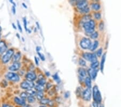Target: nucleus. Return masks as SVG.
Segmentation results:
<instances>
[{
	"mask_svg": "<svg viewBox=\"0 0 121 107\" xmlns=\"http://www.w3.org/2000/svg\"><path fill=\"white\" fill-rule=\"evenodd\" d=\"M102 49H99L98 50V51H97V55L98 56H100L101 55V54H102Z\"/></svg>",
	"mask_w": 121,
	"mask_h": 107,
	"instance_id": "nucleus-47",
	"label": "nucleus"
},
{
	"mask_svg": "<svg viewBox=\"0 0 121 107\" xmlns=\"http://www.w3.org/2000/svg\"><path fill=\"white\" fill-rule=\"evenodd\" d=\"M21 39H22V41L23 42H24L25 41V38L23 37H21Z\"/></svg>",
	"mask_w": 121,
	"mask_h": 107,
	"instance_id": "nucleus-60",
	"label": "nucleus"
},
{
	"mask_svg": "<svg viewBox=\"0 0 121 107\" xmlns=\"http://www.w3.org/2000/svg\"><path fill=\"white\" fill-rule=\"evenodd\" d=\"M22 68V63L21 62H11L10 65L8 67V70L9 71L18 73V71Z\"/></svg>",
	"mask_w": 121,
	"mask_h": 107,
	"instance_id": "nucleus-6",
	"label": "nucleus"
},
{
	"mask_svg": "<svg viewBox=\"0 0 121 107\" xmlns=\"http://www.w3.org/2000/svg\"><path fill=\"white\" fill-rule=\"evenodd\" d=\"M17 29H18V30L19 31V32L22 33L23 29H22V25H21L20 22H19L18 20H17Z\"/></svg>",
	"mask_w": 121,
	"mask_h": 107,
	"instance_id": "nucleus-38",
	"label": "nucleus"
},
{
	"mask_svg": "<svg viewBox=\"0 0 121 107\" xmlns=\"http://www.w3.org/2000/svg\"><path fill=\"white\" fill-rule=\"evenodd\" d=\"M89 11H90V9H89V8L88 7H87L86 8H85L79 10L81 14H88L89 12Z\"/></svg>",
	"mask_w": 121,
	"mask_h": 107,
	"instance_id": "nucleus-36",
	"label": "nucleus"
},
{
	"mask_svg": "<svg viewBox=\"0 0 121 107\" xmlns=\"http://www.w3.org/2000/svg\"><path fill=\"white\" fill-rule=\"evenodd\" d=\"M45 92L46 91H48L50 90V89H52V87H53V84H52V82H51L48 81V82L46 83V84L45 85Z\"/></svg>",
	"mask_w": 121,
	"mask_h": 107,
	"instance_id": "nucleus-27",
	"label": "nucleus"
},
{
	"mask_svg": "<svg viewBox=\"0 0 121 107\" xmlns=\"http://www.w3.org/2000/svg\"><path fill=\"white\" fill-rule=\"evenodd\" d=\"M41 50H42V47H41L40 46H37L36 48V50L37 52H40Z\"/></svg>",
	"mask_w": 121,
	"mask_h": 107,
	"instance_id": "nucleus-48",
	"label": "nucleus"
},
{
	"mask_svg": "<svg viewBox=\"0 0 121 107\" xmlns=\"http://www.w3.org/2000/svg\"><path fill=\"white\" fill-rule=\"evenodd\" d=\"M99 46V42L97 41H95L94 42V43L93 44H91V46L90 48V50H91V51H94L97 48V47Z\"/></svg>",
	"mask_w": 121,
	"mask_h": 107,
	"instance_id": "nucleus-30",
	"label": "nucleus"
},
{
	"mask_svg": "<svg viewBox=\"0 0 121 107\" xmlns=\"http://www.w3.org/2000/svg\"><path fill=\"white\" fill-rule=\"evenodd\" d=\"M98 33L97 32H94L91 35V37L93 39H95L98 37Z\"/></svg>",
	"mask_w": 121,
	"mask_h": 107,
	"instance_id": "nucleus-41",
	"label": "nucleus"
},
{
	"mask_svg": "<svg viewBox=\"0 0 121 107\" xmlns=\"http://www.w3.org/2000/svg\"><path fill=\"white\" fill-rule=\"evenodd\" d=\"M33 107L31 104L27 103L26 105H25V106L24 107Z\"/></svg>",
	"mask_w": 121,
	"mask_h": 107,
	"instance_id": "nucleus-55",
	"label": "nucleus"
},
{
	"mask_svg": "<svg viewBox=\"0 0 121 107\" xmlns=\"http://www.w3.org/2000/svg\"><path fill=\"white\" fill-rule=\"evenodd\" d=\"M91 7L94 10H98L100 8V5L98 3H93L92 5H91Z\"/></svg>",
	"mask_w": 121,
	"mask_h": 107,
	"instance_id": "nucleus-33",
	"label": "nucleus"
},
{
	"mask_svg": "<svg viewBox=\"0 0 121 107\" xmlns=\"http://www.w3.org/2000/svg\"><path fill=\"white\" fill-rule=\"evenodd\" d=\"M2 35H1V33H0V41H1L2 40Z\"/></svg>",
	"mask_w": 121,
	"mask_h": 107,
	"instance_id": "nucleus-62",
	"label": "nucleus"
},
{
	"mask_svg": "<svg viewBox=\"0 0 121 107\" xmlns=\"http://www.w3.org/2000/svg\"><path fill=\"white\" fill-rule=\"evenodd\" d=\"M99 65V62L97 61L96 62L91 63V68H92V69H96L97 67H98Z\"/></svg>",
	"mask_w": 121,
	"mask_h": 107,
	"instance_id": "nucleus-35",
	"label": "nucleus"
},
{
	"mask_svg": "<svg viewBox=\"0 0 121 107\" xmlns=\"http://www.w3.org/2000/svg\"><path fill=\"white\" fill-rule=\"evenodd\" d=\"M96 61H97L96 55H95V54H92V55H91V57L90 62H91V63H93V62H95Z\"/></svg>",
	"mask_w": 121,
	"mask_h": 107,
	"instance_id": "nucleus-40",
	"label": "nucleus"
},
{
	"mask_svg": "<svg viewBox=\"0 0 121 107\" xmlns=\"http://www.w3.org/2000/svg\"><path fill=\"white\" fill-rule=\"evenodd\" d=\"M35 82H36L35 83L37 84L43 85V86H45L46 83L48 82V81H47L46 77H44L41 78V79H37V81Z\"/></svg>",
	"mask_w": 121,
	"mask_h": 107,
	"instance_id": "nucleus-15",
	"label": "nucleus"
},
{
	"mask_svg": "<svg viewBox=\"0 0 121 107\" xmlns=\"http://www.w3.org/2000/svg\"><path fill=\"white\" fill-rule=\"evenodd\" d=\"M26 92L28 93V94L29 95H31V96H35L37 91L36 90H35V88H32V89H29V90H26Z\"/></svg>",
	"mask_w": 121,
	"mask_h": 107,
	"instance_id": "nucleus-26",
	"label": "nucleus"
},
{
	"mask_svg": "<svg viewBox=\"0 0 121 107\" xmlns=\"http://www.w3.org/2000/svg\"><path fill=\"white\" fill-rule=\"evenodd\" d=\"M13 104L16 107H23L27 104L26 100L21 98L19 96H15L13 98Z\"/></svg>",
	"mask_w": 121,
	"mask_h": 107,
	"instance_id": "nucleus-7",
	"label": "nucleus"
},
{
	"mask_svg": "<svg viewBox=\"0 0 121 107\" xmlns=\"http://www.w3.org/2000/svg\"><path fill=\"white\" fill-rule=\"evenodd\" d=\"M93 107H99V103L95 102V101H94V102L93 103Z\"/></svg>",
	"mask_w": 121,
	"mask_h": 107,
	"instance_id": "nucleus-50",
	"label": "nucleus"
},
{
	"mask_svg": "<svg viewBox=\"0 0 121 107\" xmlns=\"http://www.w3.org/2000/svg\"><path fill=\"white\" fill-rule=\"evenodd\" d=\"M1 107H16L13 103H9L8 102H3L1 104Z\"/></svg>",
	"mask_w": 121,
	"mask_h": 107,
	"instance_id": "nucleus-29",
	"label": "nucleus"
},
{
	"mask_svg": "<svg viewBox=\"0 0 121 107\" xmlns=\"http://www.w3.org/2000/svg\"><path fill=\"white\" fill-rule=\"evenodd\" d=\"M38 107H48L47 106H44V105H39Z\"/></svg>",
	"mask_w": 121,
	"mask_h": 107,
	"instance_id": "nucleus-58",
	"label": "nucleus"
},
{
	"mask_svg": "<svg viewBox=\"0 0 121 107\" xmlns=\"http://www.w3.org/2000/svg\"><path fill=\"white\" fill-rule=\"evenodd\" d=\"M22 54L19 50H16L15 52L14 55H13V57L11 60V62H21V60L22 59Z\"/></svg>",
	"mask_w": 121,
	"mask_h": 107,
	"instance_id": "nucleus-12",
	"label": "nucleus"
},
{
	"mask_svg": "<svg viewBox=\"0 0 121 107\" xmlns=\"http://www.w3.org/2000/svg\"><path fill=\"white\" fill-rule=\"evenodd\" d=\"M11 11H12V13L13 15H15L16 14V7L15 6H12L11 8Z\"/></svg>",
	"mask_w": 121,
	"mask_h": 107,
	"instance_id": "nucleus-45",
	"label": "nucleus"
},
{
	"mask_svg": "<svg viewBox=\"0 0 121 107\" xmlns=\"http://www.w3.org/2000/svg\"><path fill=\"white\" fill-rule=\"evenodd\" d=\"M97 71L98 70L96 69H94V70H88V72L89 73V74H90V76L91 78L93 79H95V78H96V76H97Z\"/></svg>",
	"mask_w": 121,
	"mask_h": 107,
	"instance_id": "nucleus-21",
	"label": "nucleus"
},
{
	"mask_svg": "<svg viewBox=\"0 0 121 107\" xmlns=\"http://www.w3.org/2000/svg\"><path fill=\"white\" fill-rule=\"evenodd\" d=\"M95 26V23L93 19H91L88 22L85 23L83 25V28L85 29V32L87 34H92L94 32V28Z\"/></svg>",
	"mask_w": 121,
	"mask_h": 107,
	"instance_id": "nucleus-3",
	"label": "nucleus"
},
{
	"mask_svg": "<svg viewBox=\"0 0 121 107\" xmlns=\"http://www.w3.org/2000/svg\"><path fill=\"white\" fill-rule=\"evenodd\" d=\"M79 64L80 65L82 66V67H85L86 65V62L82 58H79Z\"/></svg>",
	"mask_w": 121,
	"mask_h": 107,
	"instance_id": "nucleus-34",
	"label": "nucleus"
},
{
	"mask_svg": "<svg viewBox=\"0 0 121 107\" xmlns=\"http://www.w3.org/2000/svg\"><path fill=\"white\" fill-rule=\"evenodd\" d=\"M106 54H104V55L103 56L102 58V60H101V70L102 72L103 71V67H104V64L105 62V60H106Z\"/></svg>",
	"mask_w": 121,
	"mask_h": 107,
	"instance_id": "nucleus-31",
	"label": "nucleus"
},
{
	"mask_svg": "<svg viewBox=\"0 0 121 107\" xmlns=\"http://www.w3.org/2000/svg\"><path fill=\"white\" fill-rule=\"evenodd\" d=\"M26 71H25L24 70V69H22V68H21V69L19 70L18 71V74L19 75V76H20L21 77H22V76H24L25 75V74H26Z\"/></svg>",
	"mask_w": 121,
	"mask_h": 107,
	"instance_id": "nucleus-37",
	"label": "nucleus"
},
{
	"mask_svg": "<svg viewBox=\"0 0 121 107\" xmlns=\"http://www.w3.org/2000/svg\"><path fill=\"white\" fill-rule=\"evenodd\" d=\"M4 77L5 79L11 83H17L21 82V77L18 73L8 71L5 73Z\"/></svg>",
	"mask_w": 121,
	"mask_h": 107,
	"instance_id": "nucleus-2",
	"label": "nucleus"
},
{
	"mask_svg": "<svg viewBox=\"0 0 121 107\" xmlns=\"http://www.w3.org/2000/svg\"><path fill=\"white\" fill-rule=\"evenodd\" d=\"M37 101V99L35 96H31V95H29L28 98L26 99L27 103L32 105L36 103Z\"/></svg>",
	"mask_w": 121,
	"mask_h": 107,
	"instance_id": "nucleus-17",
	"label": "nucleus"
},
{
	"mask_svg": "<svg viewBox=\"0 0 121 107\" xmlns=\"http://www.w3.org/2000/svg\"><path fill=\"white\" fill-rule=\"evenodd\" d=\"M44 75L45 76V77H50L51 76V73H50L49 71H45V73H44Z\"/></svg>",
	"mask_w": 121,
	"mask_h": 107,
	"instance_id": "nucleus-46",
	"label": "nucleus"
},
{
	"mask_svg": "<svg viewBox=\"0 0 121 107\" xmlns=\"http://www.w3.org/2000/svg\"><path fill=\"white\" fill-rule=\"evenodd\" d=\"M37 30H38V29L37 28V27H35V28H34V32H35V33H37Z\"/></svg>",
	"mask_w": 121,
	"mask_h": 107,
	"instance_id": "nucleus-59",
	"label": "nucleus"
},
{
	"mask_svg": "<svg viewBox=\"0 0 121 107\" xmlns=\"http://www.w3.org/2000/svg\"><path fill=\"white\" fill-rule=\"evenodd\" d=\"M19 96L21 98L26 100L27 98H28V97L29 96V95L28 94V93L26 92V91H24L20 93V94L19 95Z\"/></svg>",
	"mask_w": 121,
	"mask_h": 107,
	"instance_id": "nucleus-25",
	"label": "nucleus"
},
{
	"mask_svg": "<svg viewBox=\"0 0 121 107\" xmlns=\"http://www.w3.org/2000/svg\"><path fill=\"white\" fill-rule=\"evenodd\" d=\"M94 16L95 18H96L97 19H101V14L100 13H95L94 14Z\"/></svg>",
	"mask_w": 121,
	"mask_h": 107,
	"instance_id": "nucleus-43",
	"label": "nucleus"
},
{
	"mask_svg": "<svg viewBox=\"0 0 121 107\" xmlns=\"http://www.w3.org/2000/svg\"><path fill=\"white\" fill-rule=\"evenodd\" d=\"M52 77L53 80L57 83V84H59L61 82V79H60L59 76L58 75V73H55L53 75H52Z\"/></svg>",
	"mask_w": 121,
	"mask_h": 107,
	"instance_id": "nucleus-20",
	"label": "nucleus"
},
{
	"mask_svg": "<svg viewBox=\"0 0 121 107\" xmlns=\"http://www.w3.org/2000/svg\"><path fill=\"white\" fill-rule=\"evenodd\" d=\"M34 61H35V63L37 66H38L39 65V58L37 56H35L34 57Z\"/></svg>",
	"mask_w": 121,
	"mask_h": 107,
	"instance_id": "nucleus-42",
	"label": "nucleus"
},
{
	"mask_svg": "<svg viewBox=\"0 0 121 107\" xmlns=\"http://www.w3.org/2000/svg\"><path fill=\"white\" fill-rule=\"evenodd\" d=\"M78 74H79L80 77L81 79H83L87 76V71L83 68H79L78 69Z\"/></svg>",
	"mask_w": 121,
	"mask_h": 107,
	"instance_id": "nucleus-16",
	"label": "nucleus"
},
{
	"mask_svg": "<svg viewBox=\"0 0 121 107\" xmlns=\"http://www.w3.org/2000/svg\"><path fill=\"white\" fill-rule=\"evenodd\" d=\"M35 97L37 99V101L39 102L40 101L45 97V92H44V91H37Z\"/></svg>",
	"mask_w": 121,
	"mask_h": 107,
	"instance_id": "nucleus-14",
	"label": "nucleus"
},
{
	"mask_svg": "<svg viewBox=\"0 0 121 107\" xmlns=\"http://www.w3.org/2000/svg\"><path fill=\"white\" fill-rule=\"evenodd\" d=\"M11 25H12L13 28V29H15V30H17V26H16V24H15L14 23H12V24H11Z\"/></svg>",
	"mask_w": 121,
	"mask_h": 107,
	"instance_id": "nucleus-53",
	"label": "nucleus"
},
{
	"mask_svg": "<svg viewBox=\"0 0 121 107\" xmlns=\"http://www.w3.org/2000/svg\"><path fill=\"white\" fill-rule=\"evenodd\" d=\"M91 90L89 88L86 89L85 90L82 91V97L84 100L86 101H89L91 99Z\"/></svg>",
	"mask_w": 121,
	"mask_h": 107,
	"instance_id": "nucleus-11",
	"label": "nucleus"
},
{
	"mask_svg": "<svg viewBox=\"0 0 121 107\" xmlns=\"http://www.w3.org/2000/svg\"><path fill=\"white\" fill-rule=\"evenodd\" d=\"M16 37L18 39H20L21 38V36L20 35H19V33H16Z\"/></svg>",
	"mask_w": 121,
	"mask_h": 107,
	"instance_id": "nucleus-56",
	"label": "nucleus"
},
{
	"mask_svg": "<svg viewBox=\"0 0 121 107\" xmlns=\"http://www.w3.org/2000/svg\"><path fill=\"white\" fill-rule=\"evenodd\" d=\"M16 51V50L14 48H9L8 50L0 57V61H1L2 65H7L11 62V60H12V58Z\"/></svg>",
	"mask_w": 121,
	"mask_h": 107,
	"instance_id": "nucleus-1",
	"label": "nucleus"
},
{
	"mask_svg": "<svg viewBox=\"0 0 121 107\" xmlns=\"http://www.w3.org/2000/svg\"><path fill=\"white\" fill-rule=\"evenodd\" d=\"M9 2L11 4H12L13 6H15L16 7V3H15V2H14L13 0H9Z\"/></svg>",
	"mask_w": 121,
	"mask_h": 107,
	"instance_id": "nucleus-51",
	"label": "nucleus"
},
{
	"mask_svg": "<svg viewBox=\"0 0 121 107\" xmlns=\"http://www.w3.org/2000/svg\"><path fill=\"white\" fill-rule=\"evenodd\" d=\"M9 85V82L5 79H3L1 82H0V86L2 88H5Z\"/></svg>",
	"mask_w": 121,
	"mask_h": 107,
	"instance_id": "nucleus-22",
	"label": "nucleus"
},
{
	"mask_svg": "<svg viewBox=\"0 0 121 107\" xmlns=\"http://www.w3.org/2000/svg\"><path fill=\"white\" fill-rule=\"evenodd\" d=\"M69 95H70V93L68 92V91H67V92H66L65 93V94H64V97H65V98H67L69 97Z\"/></svg>",
	"mask_w": 121,
	"mask_h": 107,
	"instance_id": "nucleus-49",
	"label": "nucleus"
},
{
	"mask_svg": "<svg viewBox=\"0 0 121 107\" xmlns=\"http://www.w3.org/2000/svg\"><path fill=\"white\" fill-rule=\"evenodd\" d=\"M85 83L87 88L90 89L91 86V78L90 77H86L85 79Z\"/></svg>",
	"mask_w": 121,
	"mask_h": 107,
	"instance_id": "nucleus-23",
	"label": "nucleus"
},
{
	"mask_svg": "<svg viewBox=\"0 0 121 107\" xmlns=\"http://www.w3.org/2000/svg\"><path fill=\"white\" fill-rule=\"evenodd\" d=\"M2 30V27L1 26V25H0V33H1Z\"/></svg>",
	"mask_w": 121,
	"mask_h": 107,
	"instance_id": "nucleus-61",
	"label": "nucleus"
},
{
	"mask_svg": "<svg viewBox=\"0 0 121 107\" xmlns=\"http://www.w3.org/2000/svg\"><path fill=\"white\" fill-rule=\"evenodd\" d=\"M55 104H56L55 101L51 98L50 101L49 103H48V107H54V106H55Z\"/></svg>",
	"mask_w": 121,
	"mask_h": 107,
	"instance_id": "nucleus-39",
	"label": "nucleus"
},
{
	"mask_svg": "<svg viewBox=\"0 0 121 107\" xmlns=\"http://www.w3.org/2000/svg\"><path fill=\"white\" fill-rule=\"evenodd\" d=\"M23 25H24V28L25 30L27 32L28 30V21H27V19L25 17H23Z\"/></svg>",
	"mask_w": 121,
	"mask_h": 107,
	"instance_id": "nucleus-28",
	"label": "nucleus"
},
{
	"mask_svg": "<svg viewBox=\"0 0 121 107\" xmlns=\"http://www.w3.org/2000/svg\"><path fill=\"white\" fill-rule=\"evenodd\" d=\"M38 79V73L36 70H28L24 76V79L35 82Z\"/></svg>",
	"mask_w": 121,
	"mask_h": 107,
	"instance_id": "nucleus-4",
	"label": "nucleus"
},
{
	"mask_svg": "<svg viewBox=\"0 0 121 107\" xmlns=\"http://www.w3.org/2000/svg\"><path fill=\"white\" fill-rule=\"evenodd\" d=\"M51 99L50 97H45L44 98H43L42 100L40 101L39 102V103L40 104V105H44V106H47L49 103L50 101L51 100Z\"/></svg>",
	"mask_w": 121,
	"mask_h": 107,
	"instance_id": "nucleus-18",
	"label": "nucleus"
},
{
	"mask_svg": "<svg viewBox=\"0 0 121 107\" xmlns=\"http://www.w3.org/2000/svg\"><path fill=\"white\" fill-rule=\"evenodd\" d=\"M22 5L23 7L24 8V9H28V6H27L26 4L25 3H24V2H23V3H22Z\"/></svg>",
	"mask_w": 121,
	"mask_h": 107,
	"instance_id": "nucleus-54",
	"label": "nucleus"
},
{
	"mask_svg": "<svg viewBox=\"0 0 121 107\" xmlns=\"http://www.w3.org/2000/svg\"><path fill=\"white\" fill-rule=\"evenodd\" d=\"M80 46L83 49H88L91 46V41L88 38H83L80 42Z\"/></svg>",
	"mask_w": 121,
	"mask_h": 107,
	"instance_id": "nucleus-10",
	"label": "nucleus"
},
{
	"mask_svg": "<svg viewBox=\"0 0 121 107\" xmlns=\"http://www.w3.org/2000/svg\"><path fill=\"white\" fill-rule=\"evenodd\" d=\"M36 27L38 29V30H40V26L39 23L38 22H36Z\"/></svg>",
	"mask_w": 121,
	"mask_h": 107,
	"instance_id": "nucleus-52",
	"label": "nucleus"
},
{
	"mask_svg": "<svg viewBox=\"0 0 121 107\" xmlns=\"http://www.w3.org/2000/svg\"><path fill=\"white\" fill-rule=\"evenodd\" d=\"M37 55L38 56V57L39 58V59L41 60L42 61H45V57L44 54H43L41 52H37Z\"/></svg>",
	"mask_w": 121,
	"mask_h": 107,
	"instance_id": "nucleus-32",
	"label": "nucleus"
},
{
	"mask_svg": "<svg viewBox=\"0 0 121 107\" xmlns=\"http://www.w3.org/2000/svg\"><path fill=\"white\" fill-rule=\"evenodd\" d=\"M9 48L7 41L4 39H2L0 41V57L8 50Z\"/></svg>",
	"mask_w": 121,
	"mask_h": 107,
	"instance_id": "nucleus-8",
	"label": "nucleus"
},
{
	"mask_svg": "<svg viewBox=\"0 0 121 107\" xmlns=\"http://www.w3.org/2000/svg\"><path fill=\"white\" fill-rule=\"evenodd\" d=\"M28 32L29 34H31V33H32V30H31L30 28H29L28 30V32Z\"/></svg>",
	"mask_w": 121,
	"mask_h": 107,
	"instance_id": "nucleus-57",
	"label": "nucleus"
},
{
	"mask_svg": "<svg viewBox=\"0 0 121 107\" xmlns=\"http://www.w3.org/2000/svg\"><path fill=\"white\" fill-rule=\"evenodd\" d=\"M103 28H104V23H103V22H101L100 23V24H99V29L100 30H103Z\"/></svg>",
	"mask_w": 121,
	"mask_h": 107,
	"instance_id": "nucleus-44",
	"label": "nucleus"
},
{
	"mask_svg": "<svg viewBox=\"0 0 121 107\" xmlns=\"http://www.w3.org/2000/svg\"></svg>",
	"mask_w": 121,
	"mask_h": 107,
	"instance_id": "nucleus-63",
	"label": "nucleus"
},
{
	"mask_svg": "<svg viewBox=\"0 0 121 107\" xmlns=\"http://www.w3.org/2000/svg\"><path fill=\"white\" fill-rule=\"evenodd\" d=\"M35 84H36V83L35 82L26 80V79H24L19 83V87L22 90L26 91L30 89L34 88Z\"/></svg>",
	"mask_w": 121,
	"mask_h": 107,
	"instance_id": "nucleus-5",
	"label": "nucleus"
},
{
	"mask_svg": "<svg viewBox=\"0 0 121 107\" xmlns=\"http://www.w3.org/2000/svg\"><path fill=\"white\" fill-rule=\"evenodd\" d=\"M91 55H92V54L89 53V52H84L82 54V57L85 58L86 60H87V61H90Z\"/></svg>",
	"mask_w": 121,
	"mask_h": 107,
	"instance_id": "nucleus-24",
	"label": "nucleus"
},
{
	"mask_svg": "<svg viewBox=\"0 0 121 107\" xmlns=\"http://www.w3.org/2000/svg\"><path fill=\"white\" fill-rule=\"evenodd\" d=\"M93 93L94 100L99 103H100L102 101V97H101V93L99 90V89L97 86L94 87L93 89Z\"/></svg>",
	"mask_w": 121,
	"mask_h": 107,
	"instance_id": "nucleus-9",
	"label": "nucleus"
},
{
	"mask_svg": "<svg viewBox=\"0 0 121 107\" xmlns=\"http://www.w3.org/2000/svg\"><path fill=\"white\" fill-rule=\"evenodd\" d=\"M76 5L79 10L83 9L85 8L88 7V2L85 0H80L76 2Z\"/></svg>",
	"mask_w": 121,
	"mask_h": 107,
	"instance_id": "nucleus-13",
	"label": "nucleus"
},
{
	"mask_svg": "<svg viewBox=\"0 0 121 107\" xmlns=\"http://www.w3.org/2000/svg\"><path fill=\"white\" fill-rule=\"evenodd\" d=\"M34 88L36 91H44V92H45V86L36 84Z\"/></svg>",
	"mask_w": 121,
	"mask_h": 107,
	"instance_id": "nucleus-19",
	"label": "nucleus"
}]
</instances>
